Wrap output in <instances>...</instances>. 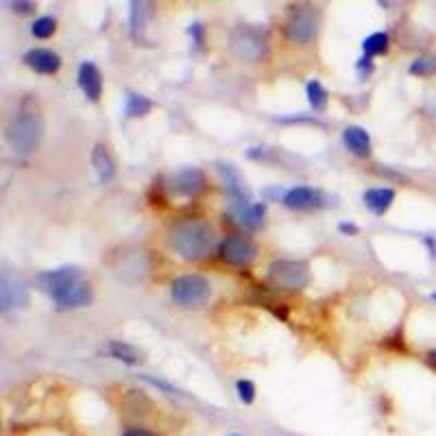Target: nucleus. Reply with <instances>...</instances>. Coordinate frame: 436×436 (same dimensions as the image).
Returning <instances> with one entry per match:
<instances>
[{"label":"nucleus","instance_id":"nucleus-10","mask_svg":"<svg viewBox=\"0 0 436 436\" xmlns=\"http://www.w3.org/2000/svg\"><path fill=\"white\" fill-rule=\"evenodd\" d=\"M282 203L290 210H297V212H308V210H321L328 206V196L316 190V188H310V186H295L290 190L284 192V199Z\"/></svg>","mask_w":436,"mask_h":436},{"label":"nucleus","instance_id":"nucleus-8","mask_svg":"<svg viewBox=\"0 0 436 436\" xmlns=\"http://www.w3.org/2000/svg\"><path fill=\"white\" fill-rule=\"evenodd\" d=\"M218 255L231 266H249L258 258V245L247 235H227L218 247Z\"/></svg>","mask_w":436,"mask_h":436},{"label":"nucleus","instance_id":"nucleus-33","mask_svg":"<svg viewBox=\"0 0 436 436\" xmlns=\"http://www.w3.org/2000/svg\"><path fill=\"white\" fill-rule=\"evenodd\" d=\"M425 245L430 247V255L436 258V243H434V238H425Z\"/></svg>","mask_w":436,"mask_h":436},{"label":"nucleus","instance_id":"nucleus-6","mask_svg":"<svg viewBox=\"0 0 436 436\" xmlns=\"http://www.w3.org/2000/svg\"><path fill=\"white\" fill-rule=\"evenodd\" d=\"M319 33V14L314 7H297L288 22H286V35L295 44H310Z\"/></svg>","mask_w":436,"mask_h":436},{"label":"nucleus","instance_id":"nucleus-25","mask_svg":"<svg viewBox=\"0 0 436 436\" xmlns=\"http://www.w3.org/2000/svg\"><path fill=\"white\" fill-rule=\"evenodd\" d=\"M410 72L412 74H419V76H430L436 72V57L434 55H423V57H417L412 64H410Z\"/></svg>","mask_w":436,"mask_h":436},{"label":"nucleus","instance_id":"nucleus-13","mask_svg":"<svg viewBox=\"0 0 436 436\" xmlns=\"http://www.w3.org/2000/svg\"><path fill=\"white\" fill-rule=\"evenodd\" d=\"M92 299H94V293H92V286L86 282V280H81V282H76V284H72L70 288H66L59 297H55L53 301L59 305V308H86V305H90L92 303Z\"/></svg>","mask_w":436,"mask_h":436},{"label":"nucleus","instance_id":"nucleus-18","mask_svg":"<svg viewBox=\"0 0 436 436\" xmlns=\"http://www.w3.org/2000/svg\"><path fill=\"white\" fill-rule=\"evenodd\" d=\"M343 142L353 155H358V157H367L371 153V136L363 127H347L343 131Z\"/></svg>","mask_w":436,"mask_h":436},{"label":"nucleus","instance_id":"nucleus-22","mask_svg":"<svg viewBox=\"0 0 436 436\" xmlns=\"http://www.w3.org/2000/svg\"><path fill=\"white\" fill-rule=\"evenodd\" d=\"M305 94H308V103L314 111H323L328 107V90L321 86V81H310L305 86Z\"/></svg>","mask_w":436,"mask_h":436},{"label":"nucleus","instance_id":"nucleus-11","mask_svg":"<svg viewBox=\"0 0 436 436\" xmlns=\"http://www.w3.org/2000/svg\"><path fill=\"white\" fill-rule=\"evenodd\" d=\"M168 188L177 196H196L206 188V173L201 168H183L171 177Z\"/></svg>","mask_w":436,"mask_h":436},{"label":"nucleus","instance_id":"nucleus-26","mask_svg":"<svg viewBox=\"0 0 436 436\" xmlns=\"http://www.w3.org/2000/svg\"><path fill=\"white\" fill-rule=\"evenodd\" d=\"M235 390H238V397H240L243 404H253V400H255V386H253V382L238 380Z\"/></svg>","mask_w":436,"mask_h":436},{"label":"nucleus","instance_id":"nucleus-2","mask_svg":"<svg viewBox=\"0 0 436 436\" xmlns=\"http://www.w3.org/2000/svg\"><path fill=\"white\" fill-rule=\"evenodd\" d=\"M214 243H216V235L212 225L199 218L179 220L168 229V247L181 260H188V262H196L210 255Z\"/></svg>","mask_w":436,"mask_h":436},{"label":"nucleus","instance_id":"nucleus-34","mask_svg":"<svg viewBox=\"0 0 436 436\" xmlns=\"http://www.w3.org/2000/svg\"><path fill=\"white\" fill-rule=\"evenodd\" d=\"M430 297H432V301H436V293H432Z\"/></svg>","mask_w":436,"mask_h":436},{"label":"nucleus","instance_id":"nucleus-14","mask_svg":"<svg viewBox=\"0 0 436 436\" xmlns=\"http://www.w3.org/2000/svg\"><path fill=\"white\" fill-rule=\"evenodd\" d=\"M24 64L39 74H55L61 68V57L49 49H33L24 55Z\"/></svg>","mask_w":436,"mask_h":436},{"label":"nucleus","instance_id":"nucleus-5","mask_svg":"<svg viewBox=\"0 0 436 436\" xmlns=\"http://www.w3.org/2000/svg\"><path fill=\"white\" fill-rule=\"evenodd\" d=\"M171 297L181 308H201L212 297V284L203 275H181L171 284Z\"/></svg>","mask_w":436,"mask_h":436},{"label":"nucleus","instance_id":"nucleus-30","mask_svg":"<svg viewBox=\"0 0 436 436\" xmlns=\"http://www.w3.org/2000/svg\"><path fill=\"white\" fill-rule=\"evenodd\" d=\"M11 7H14L16 14H31L35 9L33 3H11Z\"/></svg>","mask_w":436,"mask_h":436},{"label":"nucleus","instance_id":"nucleus-12","mask_svg":"<svg viewBox=\"0 0 436 436\" xmlns=\"http://www.w3.org/2000/svg\"><path fill=\"white\" fill-rule=\"evenodd\" d=\"M76 81H78V88L81 92L92 101L96 103L103 94V74L101 70L96 68V64L92 61H83L78 66V72H76Z\"/></svg>","mask_w":436,"mask_h":436},{"label":"nucleus","instance_id":"nucleus-32","mask_svg":"<svg viewBox=\"0 0 436 436\" xmlns=\"http://www.w3.org/2000/svg\"><path fill=\"white\" fill-rule=\"evenodd\" d=\"M123 436H155V434L148 432V430H129V432H125Z\"/></svg>","mask_w":436,"mask_h":436},{"label":"nucleus","instance_id":"nucleus-4","mask_svg":"<svg viewBox=\"0 0 436 436\" xmlns=\"http://www.w3.org/2000/svg\"><path fill=\"white\" fill-rule=\"evenodd\" d=\"M268 282L282 290H301L310 284V266L301 260H275L266 268Z\"/></svg>","mask_w":436,"mask_h":436},{"label":"nucleus","instance_id":"nucleus-29","mask_svg":"<svg viewBox=\"0 0 436 436\" xmlns=\"http://www.w3.org/2000/svg\"><path fill=\"white\" fill-rule=\"evenodd\" d=\"M338 231L345 233V235H355L360 229H358V225H353V223H340V225H338Z\"/></svg>","mask_w":436,"mask_h":436},{"label":"nucleus","instance_id":"nucleus-19","mask_svg":"<svg viewBox=\"0 0 436 436\" xmlns=\"http://www.w3.org/2000/svg\"><path fill=\"white\" fill-rule=\"evenodd\" d=\"M151 18V5L148 3H131V37L136 44H148V39L144 37L146 22Z\"/></svg>","mask_w":436,"mask_h":436},{"label":"nucleus","instance_id":"nucleus-31","mask_svg":"<svg viewBox=\"0 0 436 436\" xmlns=\"http://www.w3.org/2000/svg\"><path fill=\"white\" fill-rule=\"evenodd\" d=\"M425 363H427V367H430L432 371H436V349L427 351V355H425Z\"/></svg>","mask_w":436,"mask_h":436},{"label":"nucleus","instance_id":"nucleus-7","mask_svg":"<svg viewBox=\"0 0 436 436\" xmlns=\"http://www.w3.org/2000/svg\"><path fill=\"white\" fill-rule=\"evenodd\" d=\"M83 275L76 266H61V268H53V270H44L35 277L37 288L46 293L51 299L59 297L66 288H70L72 284L81 282Z\"/></svg>","mask_w":436,"mask_h":436},{"label":"nucleus","instance_id":"nucleus-23","mask_svg":"<svg viewBox=\"0 0 436 436\" xmlns=\"http://www.w3.org/2000/svg\"><path fill=\"white\" fill-rule=\"evenodd\" d=\"M363 49H365L367 57L384 55L388 51V33H373V35H369L363 42Z\"/></svg>","mask_w":436,"mask_h":436},{"label":"nucleus","instance_id":"nucleus-21","mask_svg":"<svg viewBox=\"0 0 436 436\" xmlns=\"http://www.w3.org/2000/svg\"><path fill=\"white\" fill-rule=\"evenodd\" d=\"M151 109H153V101L151 98H146L142 94H136V92H127V98H125V116L127 118L146 116Z\"/></svg>","mask_w":436,"mask_h":436},{"label":"nucleus","instance_id":"nucleus-24","mask_svg":"<svg viewBox=\"0 0 436 436\" xmlns=\"http://www.w3.org/2000/svg\"><path fill=\"white\" fill-rule=\"evenodd\" d=\"M55 31H57V22H55V18H51V16L37 18V20L33 22V26H31L33 37H39V39H49V37H53Z\"/></svg>","mask_w":436,"mask_h":436},{"label":"nucleus","instance_id":"nucleus-3","mask_svg":"<svg viewBox=\"0 0 436 436\" xmlns=\"http://www.w3.org/2000/svg\"><path fill=\"white\" fill-rule=\"evenodd\" d=\"M229 49L231 53L243 59V61H262L268 53V39H266V31L260 26H235L229 35Z\"/></svg>","mask_w":436,"mask_h":436},{"label":"nucleus","instance_id":"nucleus-16","mask_svg":"<svg viewBox=\"0 0 436 436\" xmlns=\"http://www.w3.org/2000/svg\"><path fill=\"white\" fill-rule=\"evenodd\" d=\"M92 166L101 183H109L116 177V162L105 144H94L92 148Z\"/></svg>","mask_w":436,"mask_h":436},{"label":"nucleus","instance_id":"nucleus-28","mask_svg":"<svg viewBox=\"0 0 436 436\" xmlns=\"http://www.w3.org/2000/svg\"><path fill=\"white\" fill-rule=\"evenodd\" d=\"M148 384H153V386H157V388H162V390H166L168 395H177L179 390L177 388H173L171 384H166V382H160V380H153V377H148V375H142Z\"/></svg>","mask_w":436,"mask_h":436},{"label":"nucleus","instance_id":"nucleus-17","mask_svg":"<svg viewBox=\"0 0 436 436\" xmlns=\"http://www.w3.org/2000/svg\"><path fill=\"white\" fill-rule=\"evenodd\" d=\"M363 199L369 212H373L375 216H382L388 212V208L395 201V190L392 188H371L365 192Z\"/></svg>","mask_w":436,"mask_h":436},{"label":"nucleus","instance_id":"nucleus-27","mask_svg":"<svg viewBox=\"0 0 436 436\" xmlns=\"http://www.w3.org/2000/svg\"><path fill=\"white\" fill-rule=\"evenodd\" d=\"M190 35H192V39H194V44H196V49H203V44H206V39H203V24H199V22H194L192 26H190Z\"/></svg>","mask_w":436,"mask_h":436},{"label":"nucleus","instance_id":"nucleus-9","mask_svg":"<svg viewBox=\"0 0 436 436\" xmlns=\"http://www.w3.org/2000/svg\"><path fill=\"white\" fill-rule=\"evenodd\" d=\"M26 303H29L26 282L11 270H3V277H0V308H3V312L24 308Z\"/></svg>","mask_w":436,"mask_h":436},{"label":"nucleus","instance_id":"nucleus-15","mask_svg":"<svg viewBox=\"0 0 436 436\" xmlns=\"http://www.w3.org/2000/svg\"><path fill=\"white\" fill-rule=\"evenodd\" d=\"M231 216L235 218V223H240L243 227L247 229H260L262 223H264V214H266V208L264 203H238V206H231Z\"/></svg>","mask_w":436,"mask_h":436},{"label":"nucleus","instance_id":"nucleus-1","mask_svg":"<svg viewBox=\"0 0 436 436\" xmlns=\"http://www.w3.org/2000/svg\"><path fill=\"white\" fill-rule=\"evenodd\" d=\"M42 136H44L42 109H39V103L35 98L26 96L7 123L5 129L7 144L18 155H31L39 146V142H42Z\"/></svg>","mask_w":436,"mask_h":436},{"label":"nucleus","instance_id":"nucleus-20","mask_svg":"<svg viewBox=\"0 0 436 436\" xmlns=\"http://www.w3.org/2000/svg\"><path fill=\"white\" fill-rule=\"evenodd\" d=\"M105 351L111 355V358L121 360V363H125V365H140V363H142V353H140L133 345L123 343V340H109Z\"/></svg>","mask_w":436,"mask_h":436}]
</instances>
